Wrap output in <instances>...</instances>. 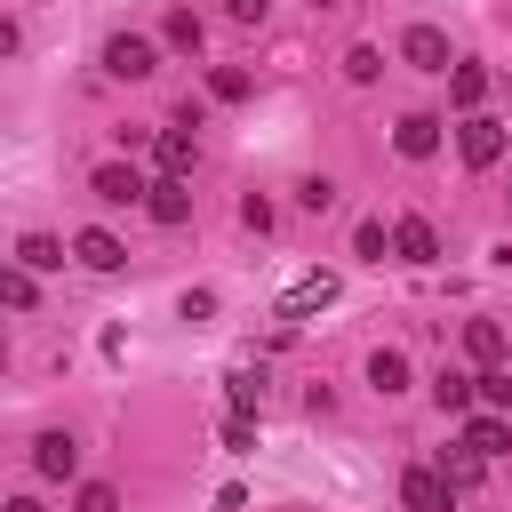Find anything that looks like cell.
<instances>
[{"label":"cell","instance_id":"20","mask_svg":"<svg viewBox=\"0 0 512 512\" xmlns=\"http://www.w3.org/2000/svg\"><path fill=\"white\" fill-rule=\"evenodd\" d=\"M448 96H456V112H480V96H488V72H480V64H456V72H448Z\"/></svg>","mask_w":512,"mask_h":512},{"label":"cell","instance_id":"24","mask_svg":"<svg viewBox=\"0 0 512 512\" xmlns=\"http://www.w3.org/2000/svg\"><path fill=\"white\" fill-rule=\"evenodd\" d=\"M480 408H496V416L512 408V376L504 368H480Z\"/></svg>","mask_w":512,"mask_h":512},{"label":"cell","instance_id":"30","mask_svg":"<svg viewBox=\"0 0 512 512\" xmlns=\"http://www.w3.org/2000/svg\"><path fill=\"white\" fill-rule=\"evenodd\" d=\"M80 512H120V488H104V480H88V488H80Z\"/></svg>","mask_w":512,"mask_h":512},{"label":"cell","instance_id":"31","mask_svg":"<svg viewBox=\"0 0 512 512\" xmlns=\"http://www.w3.org/2000/svg\"><path fill=\"white\" fill-rule=\"evenodd\" d=\"M344 72H352V80H376V72H384V56H376V48H352V56H344Z\"/></svg>","mask_w":512,"mask_h":512},{"label":"cell","instance_id":"6","mask_svg":"<svg viewBox=\"0 0 512 512\" xmlns=\"http://www.w3.org/2000/svg\"><path fill=\"white\" fill-rule=\"evenodd\" d=\"M456 152H464V168H496V160H504V128H496L488 112H472V120L456 128Z\"/></svg>","mask_w":512,"mask_h":512},{"label":"cell","instance_id":"8","mask_svg":"<svg viewBox=\"0 0 512 512\" xmlns=\"http://www.w3.org/2000/svg\"><path fill=\"white\" fill-rule=\"evenodd\" d=\"M152 160H160V176H176V184H184V176L200 168V144H192V128H160V136H152Z\"/></svg>","mask_w":512,"mask_h":512},{"label":"cell","instance_id":"9","mask_svg":"<svg viewBox=\"0 0 512 512\" xmlns=\"http://www.w3.org/2000/svg\"><path fill=\"white\" fill-rule=\"evenodd\" d=\"M456 440H464V448H472V456H504V448H512V424H504V416H496V408H472V416H464V432H456Z\"/></svg>","mask_w":512,"mask_h":512},{"label":"cell","instance_id":"19","mask_svg":"<svg viewBox=\"0 0 512 512\" xmlns=\"http://www.w3.org/2000/svg\"><path fill=\"white\" fill-rule=\"evenodd\" d=\"M160 40H168L176 56H200V40H208V32H200V16H192V8H168V24H160Z\"/></svg>","mask_w":512,"mask_h":512},{"label":"cell","instance_id":"22","mask_svg":"<svg viewBox=\"0 0 512 512\" xmlns=\"http://www.w3.org/2000/svg\"><path fill=\"white\" fill-rule=\"evenodd\" d=\"M224 384H232V416H256L264 408V368H232Z\"/></svg>","mask_w":512,"mask_h":512},{"label":"cell","instance_id":"29","mask_svg":"<svg viewBox=\"0 0 512 512\" xmlns=\"http://www.w3.org/2000/svg\"><path fill=\"white\" fill-rule=\"evenodd\" d=\"M240 224H248V232H272V200L248 192V200H240Z\"/></svg>","mask_w":512,"mask_h":512},{"label":"cell","instance_id":"32","mask_svg":"<svg viewBox=\"0 0 512 512\" xmlns=\"http://www.w3.org/2000/svg\"><path fill=\"white\" fill-rule=\"evenodd\" d=\"M264 8H272V0H224V16H232V24H264Z\"/></svg>","mask_w":512,"mask_h":512},{"label":"cell","instance_id":"11","mask_svg":"<svg viewBox=\"0 0 512 512\" xmlns=\"http://www.w3.org/2000/svg\"><path fill=\"white\" fill-rule=\"evenodd\" d=\"M392 256H400V264H432V256H440V232H432L424 216H400V224H392Z\"/></svg>","mask_w":512,"mask_h":512},{"label":"cell","instance_id":"16","mask_svg":"<svg viewBox=\"0 0 512 512\" xmlns=\"http://www.w3.org/2000/svg\"><path fill=\"white\" fill-rule=\"evenodd\" d=\"M16 264H24V272H56V264H64V240H56V232H24V240H16Z\"/></svg>","mask_w":512,"mask_h":512},{"label":"cell","instance_id":"15","mask_svg":"<svg viewBox=\"0 0 512 512\" xmlns=\"http://www.w3.org/2000/svg\"><path fill=\"white\" fill-rule=\"evenodd\" d=\"M144 216H152V224H184V216H192V192H184L176 176H160L152 200H144Z\"/></svg>","mask_w":512,"mask_h":512},{"label":"cell","instance_id":"1","mask_svg":"<svg viewBox=\"0 0 512 512\" xmlns=\"http://www.w3.org/2000/svg\"><path fill=\"white\" fill-rule=\"evenodd\" d=\"M104 72H112V80H152V72H160V48H152L144 32H112V40H104Z\"/></svg>","mask_w":512,"mask_h":512},{"label":"cell","instance_id":"7","mask_svg":"<svg viewBox=\"0 0 512 512\" xmlns=\"http://www.w3.org/2000/svg\"><path fill=\"white\" fill-rule=\"evenodd\" d=\"M32 472H40V480H72V472H80V440H72V432H40V440H32Z\"/></svg>","mask_w":512,"mask_h":512},{"label":"cell","instance_id":"4","mask_svg":"<svg viewBox=\"0 0 512 512\" xmlns=\"http://www.w3.org/2000/svg\"><path fill=\"white\" fill-rule=\"evenodd\" d=\"M400 504L408 512H456V488L440 480V464H416V472H400Z\"/></svg>","mask_w":512,"mask_h":512},{"label":"cell","instance_id":"21","mask_svg":"<svg viewBox=\"0 0 512 512\" xmlns=\"http://www.w3.org/2000/svg\"><path fill=\"white\" fill-rule=\"evenodd\" d=\"M352 256H368V264H384V256H392V232H384V216H360V224H352Z\"/></svg>","mask_w":512,"mask_h":512},{"label":"cell","instance_id":"13","mask_svg":"<svg viewBox=\"0 0 512 512\" xmlns=\"http://www.w3.org/2000/svg\"><path fill=\"white\" fill-rule=\"evenodd\" d=\"M464 352H472L480 368H504V352H512V336H504V320H464Z\"/></svg>","mask_w":512,"mask_h":512},{"label":"cell","instance_id":"12","mask_svg":"<svg viewBox=\"0 0 512 512\" xmlns=\"http://www.w3.org/2000/svg\"><path fill=\"white\" fill-rule=\"evenodd\" d=\"M72 256H80L88 272H120V264H128V248H120V240H112L104 224H88V232H72Z\"/></svg>","mask_w":512,"mask_h":512},{"label":"cell","instance_id":"23","mask_svg":"<svg viewBox=\"0 0 512 512\" xmlns=\"http://www.w3.org/2000/svg\"><path fill=\"white\" fill-rule=\"evenodd\" d=\"M208 96H216V104H240V96H248V72H240V64H216V72H208Z\"/></svg>","mask_w":512,"mask_h":512},{"label":"cell","instance_id":"10","mask_svg":"<svg viewBox=\"0 0 512 512\" xmlns=\"http://www.w3.org/2000/svg\"><path fill=\"white\" fill-rule=\"evenodd\" d=\"M392 152H400V160H432V152H440V120H432V112H408V120L392 128Z\"/></svg>","mask_w":512,"mask_h":512},{"label":"cell","instance_id":"26","mask_svg":"<svg viewBox=\"0 0 512 512\" xmlns=\"http://www.w3.org/2000/svg\"><path fill=\"white\" fill-rule=\"evenodd\" d=\"M224 448L232 456H256V416H224Z\"/></svg>","mask_w":512,"mask_h":512},{"label":"cell","instance_id":"17","mask_svg":"<svg viewBox=\"0 0 512 512\" xmlns=\"http://www.w3.org/2000/svg\"><path fill=\"white\" fill-rule=\"evenodd\" d=\"M368 384H376L384 400H392V392H408V352H392V344H384V352H368Z\"/></svg>","mask_w":512,"mask_h":512},{"label":"cell","instance_id":"5","mask_svg":"<svg viewBox=\"0 0 512 512\" xmlns=\"http://www.w3.org/2000/svg\"><path fill=\"white\" fill-rule=\"evenodd\" d=\"M400 56H408L416 72H456V56H448V32H440V24H408V32H400Z\"/></svg>","mask_w":512,"mask_h":512},{"label":"cell","instance_id":"14","mask_svg":"<svg viewBox=\"0 0 512 512\" xmlns=\"http://www.w3.org/2000/svg\"><path fill=\"white\" fill-rule=\"evenodd\" d=\"M432 400H440L448 416H472V400H480V376H464V368H440V376H432Z\"/></svg>","mask_w":512,"mask_h":512},{"label":"cell","instance_id":"27","mask_svg":"<svg viewBox=\"0 0 512 512\" xmlns=\"http://www.w3.org/2000/svg\"><path fill=\"white\" fill-rule=\"evenodd\" d=\"M328 200H336V184H328V176H304V184H296V208H312V216H320Z\"/></svg>","mask_w":512,"mask_h":512},{"label":"cell","instance_id":"2","mask_svg":"<svg viewBox=\"0 0 512 512\" xmlns=\"http://www.w3.org/2000/svg\"><path fill=\"white\" fill-rule=\"evenodd\" d=\"M88 192H96L104 208H144V200H152V184H144V176H136L128 160H104V168L88 176Z\"/></svg>","mask_w":512,"mask_h":512},{"label":"cell","instance_id":"34","mask_svg":"<svg viewBox=\"0 0 512 512\" xmlns=\"http://www.w3.org/2000/svg\"><path fill=\"white\" fill-rule=\"evenodd\" d=\"M320 8H328V0H320Z\"/></svg>","mask_w":512,"mask_h":512},{"label":"cell","instance_id":"33","mask_svg":"<svg viewBox=\"0 0 512 512\" xmlns=\"http://www.w3.org/2000/svg\"><path fill=\"white\" fill-rule=\"evenodd\" d=\"M8 512H40V504H32V496H16V504H8Z\"/></svg>","mask_w":512,"mask_h":512},{"label":"cell","instance_id":"25","mask_svg":"<svg viewBox=\"0 0 512 512\" xmlns=\"http://www.w3.org/2000/svg\"><path fill=\"white\" fill-rule=\"evenodd\" d=\"M0 296H8V304H16V312H32V296H40V288H32V272H24V264H16V272H0Z\"/></svg>","mask_w":512,"mask_h":512},{"label":"cell","instance_id":"18","mask_svg":"<svg viewBox=\"0 0 512 512\" xmlns=\"http://www.w3.org/2000/svg\"><path fill=\"white\" fill-rule=\"evenodd\" d=\"M480 464H488V456H472L464 440H456V448H440V480H448L456 496H464V488H480Z\"/></svg>","mask_w":512,"mask_h":512},{"label":"cell","instance_id":"28","mask_svg":"<svg viewBox=\"0 0 512 512\" xmlns=\"http://www.w3.org/2000/svg\"><path fill=\"white\" fill-rule=\"evenodd\" d=\"M176 312H184V320H216V288H184Z\"/></svg>","mask_w":512,"mask_h":512},{"label":"cell","instance_id":"3","mask_svg":"<svg viewBox=\"0 0 512 512\" xmlns=\"http://www.w3.org/2000/svg\"><path fill=\"white\" fill-rule=\"evenodd\" d=\"M336 288H344L336 272H304V280H296V288L272 304V320H304V312H328V304H336Z\"/></svg>","mask_w":512,"mask_h":512}]
</instances>
